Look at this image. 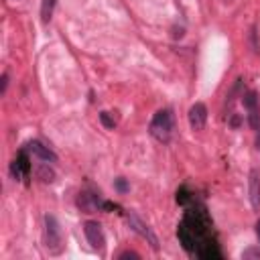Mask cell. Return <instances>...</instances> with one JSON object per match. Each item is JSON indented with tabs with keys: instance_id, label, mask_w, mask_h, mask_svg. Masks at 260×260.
<instances>
[{
	"instance_id": "cell-19",
	"label": "cell",
	"mask_w": 260,
	"mask_h": 260,
	"mask_svg": "<svg viewBox=\"0 0 260 260\" xmlns=\"http://www.w3.org/2000/svg\"><path fill=\"white\" fill-rule=\"evenodd\" d=\"M116 187H118V189H120L122 193H124V191L128 189V185H126V181H124V179H116Z\"/></svg>"
},
{
	"instance_id": "cell-14",
	"label": "cell",
	"mask_w": 260,
	"mask_h": 260,
	"mask_svg": "<svg viewBox=\"0 0 260 260\" xmlns=\"http://www.w3.org/2000/svg\"><path fill=\"white\" fill-rule=\"evenodd\" d=\"M248 122H250V126H252L254 130H258V128H260V118H258V110H250V112H248Z\"/></svg>"
},
{
	"instance_id": "cell-9",
	"label": "cell",
	"mask_w": 260,
	"mask_h": 260,
	"mask_svg": "<svg viewBox=\"0 0 260 260\" xmlns=\"http://www.w3.org/2000/svg\"><path fill=\"white\" fill-rule=\"evenodd\" d=\"M248 193H250V203L254 209H260V175L258 171H250L248 177Z\"/></svg>"
},
{
	"instance_id": "cell-2",
	"label": "cell",
	"mask_w": 260,
	"mask_h": 260,
	"mask_svg": "<svg viewBox=\"0 0 260 260\" xmlns=\"http://www.w3.org/2000/svg\"><path fill=\"white\" fill-rule=\"evenodd\" d=\"M45 246L51 254H61L63 252V236H61V228L59 221L55 219V215H45Z\"/></svg>"
},
{
	"instance_id": "cell-12",
	"label": "cell",
	"mask_w": 260,
	"mask_h": 260,
	"mask_svg": "<svg viewBox=\"0 0 260 260\" xmlns=\"http://www.w3.org/2000/svg\"><path fill=\"white\" fill-rule=\"evenodd\" d=\"M37 175H39L41 181H45V183H53V181H55V173L49 169V165H41V167L37 169Z\"/></svg>"
},
{
	"instance_id": "cell-21",
	"label": "cell",
	"mask_w": 260,
	"mask_h": 260,
	"mask_svg": "<svg viewBox=\"0 0 260 260\" xmlns=\"http://www.w3.org/2000/svg\"><path fill=\"white\" fill-rule=\"evenodd\" d=\"M256 148L260 150V128H258V136H256Z\"/></svg>"
},
{
	"instance_id": "cell-13",
	"label": "cell",
	"mask_w": 260,
	"mask_h": 260,
	"mask_svg": "<svg viewBox=\"0 0 260 260\" xmlns=\"http://www.w3.org/2000/svg\"><path fill=\"white\" fill-rule=\"evenodd\" d=\"M244 106L248 108V112H250V110H258V108H256V106H258L256 91H248V93H244Z\"/></svg>"
},
{
	"instance_id": "cell-15",
	"label": "cell",
	"mask_w": 260,
	"mask_h": 260,
	"mask_svg": "<svg viewBox=\"0 0 260 260\" xmlns=\"http://www.w3.org/2000/svg\"><path fill=\"white\" fill-rule=\"evenodd\" d=\"M100 120H102V124H104L106 128H114V126H116V122L110 118V112H102V114H100Z\"/></svg>"
},
{
	"instance_id": "cell-18",
	"label": "cell",
	"mask_w": 260,
	"mask_h": 260,
	"mask_svg": "<svg viewBox=\"0 0 260 260\" xmlns=\"http://www.w3.org/2000/svg\"><path fill=\"white\" fill-rule=\"evenodd\" d=\"M250 256H260V250H246V252H242V258H250Z\"/></svg>"
},
{
	"instance_id": "cell-11",
	"label": "cell",
	"mask_w": 260,
	"mask_h": 260,
	"mask_svg": "<svg viewBox=\"0 0 260 260\" xmlns=\"http://www.w3.org/2000/svg\"><path fill=\"white\" fill-rule=\"evenodd\" d=\"M55 4H57V0H43V2H41V20H43L45 24L51 20L53 10H55Z\"/></svg>"
},
{
	"instance_id": "cell-1",
	"label": "cell",
	"mask_w": 260,
	"mask_h": 260,
	"mask_svg": "<svg viewBox=\"0 0 260 260\" xmlns=\"http://www.w3.org/2000/svg\"><path fill=\"white\" fill-rule=\"evenodd\" d=\"M148 132L154 140L169 142L171 134H173V114H171V110H158L150 120Z\"/></svg>"
},
{
	"instance_id": "cell-17",
	"label": "cell",
	"mask_w": 260,
	"mask_h": 260,
	"mask_svg": "<svg viewBox=\"0 0 260 260\" xmlns=\"http://www.w3.org/2000/svg\"><path fill=\"white\" fill-rule=\"evenodd\" d=\"M6 87H8V73H2V87H0V93L2 95L6 93Z\"/></svg>"
},
{
	"instance_id": "cell-6",
	"label": "cell",
	"mask_w": 260,
	"mask_h": 260,
	"mask_svg": "<svg viewBox=\"0 0 260 260\" xmlns=\"http://www.w3.org/2000/svg\"><path fill=\"white\" fill-rule=\"evenodd\" d=\"M205 122H207V108H205V104L195 102L189 108V124L193 130H203Z\"/></svg>"
},
{
	"instance_id": "cell-20",
	"label": "cell",
	"mask_w": 260,
	"mask_h": 260,
	"mask_svg": "<svg viewBox=\"0 0 260 260\" xmlns=\"http://www.w3.org/2000/svg\"><path fill=\"white\" fill-rule=\"evenodd\" d=\"M256 238H258V242H260V219L256 221Z\"/></svg>"
},
{
	"instance_id": "cell-8",
	"label": "cell",
	"mask_w": 260,
	"mask_h": 260,
	"mask_svg": "<svg viewBox=\"0 0 260 260\" xmlns=\"http://www.w3.org/2000/svg\"><path fill=\"white\" fill-rule=\"evenodd\" d=\"M195 256H197V258H201V260H221V252H219L217 244H215L211 238H209V240H205L203 244H199V248H197Z\"/></svg>"
},
{
	"instance_id": "cell-7",
	"label": "cell",
	"mask_w": 260,
	"mask_h": 260,
	"mask_svg": "<svg viewBox=\"0 0 260 260\" xmlns=\"http://www.w3.org/2000/svg\"><path fill=\"white\" fill-rule=\"evenodd\" d=\"M24 150L37 154V156H39L41 160H45V162H55V160H57V154H55L49 146H45L43 142H39V140H30V142H26Z\"/></svg>"
},
{
	"instance_id": "cell-3",
	"label": "cell",
	"mask_w": 260,
	"mask_h": 260,
	"mask_svg": "<svg viewBox=\"0 0 260 260\" xmlns=\"http://www.w3.org/2000/svg\"><path fill=\"white\" fill-rule=\"evenodd\" d=\"M83 234H85V238H87V242L91 244L93 250L102 252V250L106 248V236H104L102 225H100L98 221H91V219L85 221V223H83Z\"/></svg>"
},
{
	"instance_id": "cell-4",
	"label": "cell",
	"mask_w": 260,
	"mask_h": 260,
	"mask_svg": "<svg viewBox=\"0 0 260 260\" xmlns=\"http://www.w3.org/2000/svg\"><path fill=\"white\" fill-rule=\"evenodd\" d=\"M10 175L16 179V181H26L30 177V158L26 154V150L22 148L18 152V156L10 162Z\"/></svg>"
},
{
	"instance_id": "cell-5",
	"label": "cell",
	"mask_w": 260,
	"mask_h": 260,
	"mask_svg": "<svg viewBox=\"0 0 260 260\" xmlns=\"http://www.w3.org/2000/svg\"><path fill=\"white\" fill-rule=\"evenodd\" d=\"M128 223H130V228H132L136 234H140V236L150 244L152 250H158V238L154 236V232H152L142 219H138L134 213H128Z\"/></svg>"
},
{
	"instance_id": "cell-10",
	"label": "cell",
	"mask_w": 260,
	"mask_h": 260,
	"mask_svg": "<svg viewBox=\"0 0 260 260\" xmlns=\"http://www.w3.org/2000/svg\"><path fill=\"white\" fill-rule=\"evenodd\" d=\"M177 238H179V242H181V246L189 252V254H195L197 252V240L193 238V234L183 225V223H179V228H177Z\"/></svg>"
},
{
	"instance_id": "cell-16",
	"label": "cell",
	"mask_w": 260,
	"mask_h": 260,
	"mask_svg": "<svg viewBox=\"0 0 260 260\" xmlns=\"http://www.w3.org/2000/svg\"><path fill=\"white\" fill-rule=\"evenodd\" d=\"M126 258H134V260H138L140 256H138L136 252H130V250H128V252H122V254H120V260H126Z\"/></svg>"
}]
</instances>
